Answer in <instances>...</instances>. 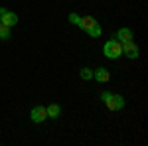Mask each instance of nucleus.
<instances>
[{"instance_id":"f257e3e1","label":"nucleus","mask_w":148,"mask_h":146,"mask_svg":"<svg viewBox=\"0 0 148 146\" xmlns=\"http://www.w3.org/2000/svg\"><path fill=\"white\" fill-rule=\"evenodd\" d=\"M101 101L105 103V107L109 111H123L125 109V97L123 95H114V93L105 91V93H101Z\"/></svg>"},{"instance_id":"f03ea898","label":"nucleus","mask_w":148,"mask_h":146,"mask_svg":"<svg viewBox=\"0 0 148 146\" xmlns=\"http://www.w3.org/2000/svg\"><path fill=\"white\" fill-rule=\"evenodd\" d=\"M103 53H105V57H109V59H116V57L123 56V44L119 40H109V42H105V45H103Z\"/></svg>"},{"instance_id":"7ed1b4c3","label":"nucleus","mask_w":148,"mask_h":146,"mask_svg":"<svg viewBox=\"0 0 148 146\" xmlns=\"http://www.w3.org/2000/svg\"><path fill=\"white\" fill-rule=\"evenodd\" d=\"M0 24L8 26V28H14V26L18 24V16H16L14 12L6 10L4 6H0Z\"/></svg>"},{"instance_id":"20e7f679","label":"nucleus","mask_w":148,"mask_h":146,"mask_svg":"<svg viewBox=\"0 0 148 146\" xmlns=\"http://www.w3.org/2000/svg\"><path fill=\"white\" fill-rule=\"evenodd\" d=\"M30 119H32L34 123H44V121L47 119V111H46V107H42V105L34 107V109L30 111Z\"/></svg>"},{"instance_id":"39448f33","label":"nucleus","mask_w":148,"mask_h":146,"mask_svg":"<svg viewBox=\"0 0 148 146\" xmlns=\"http://www.w3.org/2000/svg\"><path fill=\"white\" fill-rule=\"evenodd\" d=\"M123 53H125L128 59H136L138 57V45L130 40V42H125L123 44Z\"/></svg>"},{"instance_id":"423d86ee","label":"nucleus","mask_w":148,"mask_h":146,"mask_svg":"<svg viewBox=\"0 0 148 146\" xmlns=\"http://www.w3.org/2000/svg\"><path fill=\"white\" fill-rule=\"evenodd\" d=\"M97 20H95V18H93V16H85V18H81V24H79V28L81 30H85V32H87V34H89V32H91L93 28H95V26H97Z\"/></svg>"},{"instance_id":"0eeeda50","label":"nucleus","mask_w":148,"mask_h":146,"mask_svg":"<svg viewBox=\"0 0 148 146\" xmlns=\"http://www.w3.org/2000/svg\"><path fill=\"white\" fill-rule=\"evenodd\" d=\"M93 77L97 79L99 83H107L109 79H111V73L107 71L105 67H99V69H95V73H93Z\"/></svg>"},{"instance_id":"6e6552de","label":"nucleus","mask_w":148,"mask_h":146,"mask_svg":"<svg viewBox=\"0 0 148 146\" xmlns=\"http://www.w3.org/2000/svg\"><path fill=\"white\" fill-rule=\"evenodd\" d=\"M116 38H119V42H121V44L130 42V40H132V30H130V28H121V30L116 32Z\"/></svg>"},{"instance_id":"1a4fd4ad","label":"nucleus","mask_w":148,"mask_h":146,"mask_svg":"<svg viewBox=\"0 0 148 146\" xmlns=\"http://www.w3.org/2000/svg\"><path fill=\"white\" fill-rule=\"evenodd\" d=\"M47 111V119H59V114H61V107L57 105V103H51L49 107H46Z\"/></svg>"},{"instance_id":"9d476101","label":"nucleus","mask_w":148,"mask_h":146,"mask_svg":"<svg viewBox=\"0 0 148 146\" xmlns=\"http://www.w3.org/2000/svg\"><path fill=\"white\" fill-rule=\"evenodd\" d=\"M12 28H8V26H4V24H0V40H10L12 38Z\"/></svg>"},{"instance_id":"9b49d317","label":"nucleus","mask_w":148,"mask_h":146,"mask_svg":"<svg viewBox=\"0 0 148 146\" xmlns=\"http://www.w3.org/2000/svg\"><path fill=\"white\" fill-rule=\"evenodd\" d=\"M79 75H81V79H85V81H89V79H93V71L89 67H83L79 71Z\"/></svg>"},{"instance_id":"f8f14e48","label":"nucleus","mask_w":148,"mask_h":146,"mask_svg":"<svg viewBox=\"0 0 148 146\" xmlns=\"http://www.w3.org/2000/svg\"><path fill=\"white\" fill-rule=\"evenodd\" d=\"M69 22L75 24V26H79L81 24V16L77 14V12H71V14H69Z\"/></svg>"},{"instance_id":"ddd939ff","label":"nucleus","mask_w":148,"mask_h":146,"mask_svg":"<svg viewBox=\"0 0 148 146\" xmlns=\"http://www.w3.org/2000/svg\"><path fill=\"white\" fill-rule=\"evenodd\" d=\"M89 36H91V38H99V36H101V26L97 24V26L93 28L91 32H89Z\"/></svg>"}]
</instances>
